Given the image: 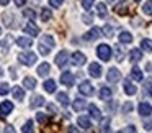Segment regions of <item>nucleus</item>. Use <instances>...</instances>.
Masks as SVG:
<instances>
[{"label": "nucleus", "instance_id": "f257e3e1", "mask_svg": "<svg viewBox=\"0 0 152 133\" xmlns=\"http://www.w3.org/2000/svg\"><path fill=\"white\" fill-rule=\"evenodd\" d=\"M54 38L51 36V35H43L39 40V43H38V50H39V54H43V56H48V54L53 51L54 48Z\"/></svg>", "mask_w": 152, "mask_h": 133}, {"label": "nucleus", "instance_id": "f03ea898", "mask_svg": "<svg viewBox=\"0 0 152 133\" xmlns=\"http://www.w3.org/2000/svg\"><path fill=\"white\" fill-rule=\"evenodd\" d=\"M18 61H20L23 66H33L38 61V56L34 53H31V51H25V53L18 54Z\"/></svg>", "mask_w": 152, "mask_h": 133}, {"label": "nucleus", "instance_id": "7ed1b4c3", "mask_svg": "<svg viewBox=\"0 0 152 133\" xmlns=\"http://www.w3.org/2000/svg\"><path fill=\"white\" fill-rule=\"evenodd\" d=\"M96 56L102 61H110V58H111V48L108 44H98L96 46Z\"/></svg>", "mask_w": 152, "mask_h": 133}, {"label": "nucleus", "instance_id": "20e7f679", "mask_svg": "<svg viewBox=\"0 0 152 133\" xmlns=\"http://www.w3.org/2000/svg\"><path fill=\"white\" fill-rule=\"evenodd\" d=\"M70 56H69V53H67L66 50H62L59 54L56 56V66L57 67H61V69H64V67H67L69 66V63H70Z\"/></svg>", "mask_w": 152, "mask_h": 133}, {"label": "nucleus", "instance_id": "39448f33", "mask_svg": "<svg viewBox=\"0 0 152 133\" xmlns=\"http://www.w3.org/2000/svg\"><path fill=\"white\" fill-rule=\"evenodd\" d=\"M2 20H4V25L8 28H18V21H17V17H15L12 12H5L2 15Z\"/></svg>", "mask_w": 152, "mask_h": 133}, {"label": "nucleus", "instance_id": "423d86ee", "mask_svg": "<svg viewBox=\"0 0 152 133\" xmlns=\"http://www.w3.org/2000/svg\"><path fill=\"white\" fill-rule=\"evenodd\" d=\"M79 92L82 94V95H87V97L93 95V94H95L93 84L90 82V81H82V82H80V86H79Z\"/></svg>", "mask_w": 152, "mask_h": 133}, {"label": "nucleus", "instance_id": "0eeeda50", "mask_svg": "<svg viewBox=\"0 0 152 133\" xmlns=\"http://www.w3.org/2000/svg\"><path fill=\"white\" fill-rule=\"evenodd\" d=\"M70 63L74 64V66H83V64L87 63V56L83 53H80V51H75V53L70 56Z\"/></svg>", "mask_w": 152, "mask_h": 133}, {"label": "nucleus", "instance_id": "6e6552de", "mask_svg": "<svg viewBox=\"0 0 152 133\" xmlns=\"http://www.w3.org/2000/svg\"><path fill=\"white\" fill-rule=\"evenodd\" d=\"M137 112H139V115L141 117H151L152 115V105L149 102H139V105H137Z\"/></svg>", "mask_w": 152, "mask_h": 133}, {"label": "nucleus", "instance_id": "1a4fd4ad", "mask_svg": "<svg viewBox=\"0 0 152 133\" xmlns=\"http://www.w3.org/2000/svg\"><path fill=\"white\" fill-rule=\"evenodd\" d=\"M74 81H75V77H74V74L69 72V71L61 74V84H62V86L70 87V86H74Z\"/></svg>", "mask_w": 152, "mask_h": 133}, {"label": "nucleus", "instance_id": "9d476101", "mask_svg": "<svg viewBox=\"0 0 152 133\" xmlns=\"http://www.w3.org/2000/svg\"><path fill=\"white\" fill-rule=\"evenodd\" d=\"M106 79H108V82L116 84L119 79H121V72H119V69H116V67H111V69H108V74H106Z\"/></svg>", "mask_w": 152, "mask_h": 133}, {"label": "nucleus", "instance_id": "9b49d317", "mask_svg": "<svg viewBox=\"0 0 152 133\" xmlns=\"http://www.w3.org/2000/svg\"><path fill=\"white\" fill-rule=\"evenodd\" d=\"M13 112V103L10 100H4V102L0 103V115L2 117H7Z\"/></svg>", "mask_w": 152, "mask_h": 133}, {"label": "nucleus", "instance_id": "f8f14e48", "mask_svg": "<svg viewBox=\"0 0 152 133\" xmlns=\"http://www.w3.org/2000/svg\"><path fill=\"white\" fill-rule=\"evenodd\" d=\"M23 31L26 35H30V36H38V35H39V28H38L33 21H28V23L23 27Z\"/></svg>", "mask_w": 152, "mask_h": 133}, {"label": "nucleus", "instance_id": "ddd939ff", "mask_svg": "<svg viewBox=\"0 0 152 133\" xmlns=\"http://www.w3.org/2000/svg\"><path fill=\"white\" fill-rule=\"evenodd\" d=\"M102 36V30L100 28H92L90 31H87L85 35H83V40L85 41H95L96 38Z\"/></svg>", "mask_w": 152, "mask_h": 133}, {"label": "nucleus", "instance_id": "4468645a", "mask_svg": "<svg viewBox=\"0 0 152 133\" xmlns=\"http://www.w3.org/2000/svg\"><path fill=\"white\" fill-rule=\"evenodd\" d=\"M111 95H113V89H111V87H108V86H102V87H100L98 97L102 100H110V99H111Z\"/></svg>", "mask_w": 152, "mask_h": 133}, {"label": "nucleus", "instance_id": "2eb2a0df", "mask_svg": "<svg viewBox=\"0 0 152 133\" xmlns=\"http://www.w3.org/2000/svg\"><path fill=\"white\" fill-rule=\"evenodd\" d=\"M123 90H124L126 95H134V94L137 92V87H136L129 79H126V81H124V84H123Z\"/></svg>", "mask_w": 152, "mask_h": 133}, {"label": "nucleus", "instance_id": "dca6fc26", "mask_svg": "<svg viewBox=\"0 0 152 133\" xmlns=\"http://www.w3.org/2000/svg\"><path fill=\"white\" fill-rule=\"evenodd\" d=\"M141 59H142V51H141V50L134 48V50L129 51V63L136 64V63H139Z\"/></svg>", "mask_w": 152, "mask_h": 133}, {"label": "nucleus", "instance_id": "f3484780", "mask_svg": "<svg viewBox=\"0 0 152 133\" xmlns=\"http://www.w3.org/2000/svg\"><path fill=\"white\" fill-rule=\"evenodd\" d=\"M88 74L92 77H100L102 76V66H100L98 63H92L88 66Z\"/></svg>", "mask_w": 152, "mask_h": 133}, {"label": "nucleus", "instance_id": "a211bd4d", "mask_svg": "<svg viewBox=\"0 0 152 133\" xmlns=\"http://www.w3.org/2000/svg\"><path fill=\"white\" fill-rule=\"evenodd\" d=\"M13 36L12 35H8V36H5L4 40H2V43H0V46H2V51L4 53H8V50H10V46H12V43H13Z\"/></svg>", "mask_w": 152, "mask_h": 133}, {"label": "nucleus", "instance_id": "6ab92c4d", "mask_svg": "<svg viewBox=\"0 0 152 133\" xmlns=\"http://www.w3.org/2000/svg\"><path fill=\"white\" fill-rule=\"evenodd\" d=\"M17 44L20 48H31L33 46V40H31L30 36H20L17 40Z\"/></svg>", "mask_w": 152, "mask_h": 133}, {"label": "nucleus", "instance_id": "aec40b11", "mask_svg": "<svg viewBox=\"0 0 152 133\" xmlns=\"http://www.w3.org/2000/svg\"><path fill=\"white\" fill-rule=\"evenodd\" d=\"M77 123H79V126L82 130H90L92 128V122H90V118L88 117H79V120H77Z\"/></svg>", "mask_w": 152, "mask_h": 133}, {"label": "nucleus", "instance_id": "412c9836", "mask_svg": "<svg viewBox=\"0 0 152 133\" xmlns=\"http://www.w3.org/2000/svg\"><path fill=\"white\" fill-rule=\"evenodd\" d=\"M72 107H74V110L75 112H82L83 109H87V100H83V99H74V103H72Z\"/></svg>", "mask_w": 152, "mask_h": 133}, {"label": "nucleus", "instance_id": "4be33fe9", "mask_svg": "<svg viewBox=\"0 0 152 133\" xmlns=\"http://www.w3.org/2000/svg\"><path fill=\"white\" fill-rule=\"evenodd\" d=\"M44 105V97L43 95H33L31 97V102H30V107L31 109H38V107Z\"/></svg>", "mask_w": 152, "mask_h": 133}, {"label": "nucleus", "instance_id": "5701e85b", "mask_svg": "<svg viewBox=\"0 0 152 133\" xmlns=\"http://www.w3.org/2000/svg\"><path fill=\"white\" fill-rule=\"evenodd\" d=\"M23 87H25V89H28V90L36 89V79H34V77L26 76V77L23 79Z\"/></svg>", "mask_w": 152, "mask_h": 133}, {"label": "nucleus", "instance_id": "b1692460", "mask_svg": "<svg viewBox=\"0 0 152 133\" xmlns=\"http://www.w3.org/2000/svg\"><path fill=\"white\" fill-rule=\"evenodd\" d=\"M49 71H51V66L48 63H43V64H39V66H38V76L39 77H46L48 74H49Z\"/></svg>", "mask_w": 152, "mask_h": 133}, {"label": "nucleus", "instance_id": "393cba45", "mask_svg": "<svg viewBox=\"0 0 152 133\" xmlns=\"http://www.w3.org/2000/svg\"><path fill=\"white\" fill-rule=\"evenodd\" d=\"M118 38H119V43H123V44H129V43H132V35L129 33V31H121Z\"/></svg>", "mask_w": 152, "mask_h": 133}, {"label": "nucleus", "instance_id": "a878e982", "mask_svg": "<svg viewBox=\"0 0 152 133\" xmlns=\"http://www.w3.org/2000/svg\"><path fill=\"white\" fill-rule=\"evenodd\" d=\"M43 87H44V90H46L48 94H54V92H56V81H54V79H48L46 82L43 84Z\"/></svg>", "mask_w": 152, "mask_h": 133}, {"label": "nucleus", "instance_id": "bb28decb", "mask_svg": "<svg viewBox=\"0 0 152 133\" xmlns=\"http://www.w3.org/2000/svg\"><path fill=\"white\" fill-rule=\"evenodd\" d=\"M131 79L139 81V82H141V81H144V74H142V71L139 69L137 66H134V67L131 69Z\"/></svg>", "mask_w": 152, "mask_h": 133}, {"label": "nucleus", "instance_id": "cd10ccee", "mask_svg": "<svg viewBox=\"0 0 152 133\" xmlns=\"http://www.w3.org/2000/svg\"><path fill=\"white\" fill-rule=\"evenodd\" d=\"M113 53H115V58H116V61H123L124 59V51H123V48L119 46V44H116V46H113Z\"/></svg>", "mask_w": 152, "mask_h": 133}, {"label": "nucleus", "instance_id": "c85d7f7f", "mask_svg": "<svg viewBox=\"0 0 152 133\" xmlns=\"http://www.w3.org/2000/svg\"><path fill=\"white\" fill-rule=\"evenodd\" d=\"M56 99L59 100V103H61V105H64V107H67V105L70 103V100H69V95H67L66 92H59V94L56 95Z\"/></svg>", "mask_w": 152, "mask_h": 133}, {"label": "nucleus", "instance_id": "c756f323", "mask_svg": "<svg viewBox=\"0 0 152 133\" xmlns=\"http://www.w3.org/2000/svg\"><path fill=\"white\" fill-rule=\"evenodd\" d=\"M12 94H13V99L15 100H23L25 99V90L21 89V87H13V90H12Z\"/></svg>", "mask_w": 152, "mask_h": 133}, {"label": "nucleus", "instance_id": "7c9ffc66", "mask_svg": "<svg viewBox=\"0 0 152 133\" xmlns=\"http://www.w3.org/2000/svg\"><path fill=\"white\" fill-rule=\"evenodd\" d=\"M88 112H90V115H92L93 118H98V120L102 118V112L98 110V107H96L95 103H90L88 105Z\"/></svg>", "mask_w": 152, "mask_h": 133}, {"label": "nucleus", "instance_id": "2f4dec72", "mask_svg": "<svg viewBox=\"0 0 152 133\" xmlns=\"http://www.w3.org/2000/svg\"><path fill=\"white\" fill-rule=\"evenodd\" d=\"M96 13H98L100 18H106V15H108V10H106V5L103 4V2H100V4L96 5Z\"/></svg>", "mask_w": 152, "mask_h": 133}, {"label": "nucleus", "instance_id": "473e14b6", "mask_svg": "<svg viewBox=\"0 0 152 133\" xmlns=\"http://www.w3.org/2000/svg\"><path fill=\"white\" fill-rule=\"evenodd\" d=\"M102 35H105V36L111 38L113 35H115V28H113L111 25H105V27L102 28Z\"/></svg>", "mask_w": 152, "mask_h": 133}, {"label": "nucleus", "instance_id": "72a5a7b5", "mask_svg": "<svg viewBox=\"0 0 152 133\" xmlns=\"http://www.w3.org/2000/svg\"><path fill=\"white\" fill-rule=\"evenodd\" d=\"M141 48H142V51L152 53V40H142L141 41Z\"/></svg>", "mask_w": 152, "mask_h": 133}, {"label": "nucleus", "instance_id": "f704fd0d", "mask_svg": "<svg viewBox=\"0 0 152 133\" xmlns=\"http://www.w3.org/2000/svg\"><path fill=\"white\" fill-rule=\"evenodd\" d=\"M51 18H53L51 10H49V8H43V10H41V20H43V21H49Z\"/></svg>", "mask_w": 152, "mask_h": 133}, {"label": "nucleus", "instance_id": "c9c22d12", "mask_svg": "<svg viewBox=\"0 0 152 133\" xmlns=\"http://www.w3.org/2000/svg\"><path fill=\"white\" fill-rule=\"evenodd\" d=\"M142 12L149 17H152V0H147L144 5H142Z\"/></svg>", "mask_w": 152, "mask_h": 133}, {"label": "nucleus", "instance_id": "e433bc0d", "mask_svg": "<svg viewBox=\"0 0 152 133\" xmlns=\"http://www.w3.org/2000/svg\"><path fill=\"white\" fill-rule=\"evenodd\" d=\"M151 86H152V77H149V79L145 81V84H144V92L147 94L149 97H152V90H151Z\"/></svg>", "mask_w": 152, "mask_h": 133}, {"label": "nucleus", "instance_id": "4c0bfd02", "mask_svg": "<svg viewBox=\"0 0 152 133\" xmlns=\"http://www.w3.org/2000/svg\"><path fill=\"white\" fill-rule=\"evenodd\" d=\"M23 15L26 18H30L31 21H34V18H36V13H34V10H31V8H25L23 10Z\"/></svg>", "mask_w": 152, "mask_h": 133}, {"label": "nucleus", "instance_id": "58836bf2", "mask_svg": "<svg viewBox=\"0 0 152 133\" xmlns=\"http://www.w3.org/2000/svg\"><path fill=\"white\" fill-rule=\"evenodd\" d=\"M116 10V13H119V15H124V13H128V4H121V5H118V7L115 8Z\"/></svg>", "mask_w": 152, "mask_h": 133}, {"label": "nucleus", "instance_id": "ea45409f", "mask_svg": "<svg viewBox=\"0 0 152 133\" xmlns=\"http://www.w3.org/2000/svg\"><path fill=\"white\" fill-rule=\"evenodd\" d=\"M10 92V86L7 82H0V95H7Z\"/></svg>", "mask_w": 152, "mask_h": 133}, {"label": "nucleus", "instance_id": "a19ab883", "mask_svg": "<svg viewBox=\"0 0 152 133\" xmlns=\"http://www.w3.org/2000/svg\"><path fill=\"white\" fill-rule=\"evenodd\" d=\"M100 130H102V132H108L110 130V118H103L102 120V123H100Z\"/></svg>", "mask_w": 152, "mask_h": 133}, {"label": "nucleus", "instance_id": "79ce46f5", "mask_svg": "<svg viewBox=\"0 0 152 133\" xmlns=\"http://www.w3.org/2000/svg\"><path fill=\"white\" fill-rule=\"evenodd\" d=\"M21 132H23V133L33 132V120H28V122L25 123V126H23V128H21Z\"/></svg>", "mask_w": 152, "mask_h": 133}, {"label": "nucleus", "instance_id": "37998d69", "mask_svg": "<svg viewBox=\"0 0 152 133\" xmlns=\"http://www.w3.org/2000/svg\"><path fill=\"white\" fill-rule=\"evenodd\" d=\"M36 120H38V123H46V120H48V117H46V113H43V112H38L36 113Z\"/></svg>", "mask_w": 152, "mask_h": 133}, {"label": "nucleus", "instance_id": "c03bdc74", "mask_svg": "<svg viewBox=\"0 0 152 133\" xmlns=\"http://www.w3.org/2000/svg\"><path fill=\"white\" fill-rule=\"evenodd\" d=\"M93 4H95V0H82V7L85 8V10H90Z\"/></svg>", "mask_w": 152, "mask_h": 133}, {"label": "nucleus", "instance_id": "a18cd8bd", "mask_svg": "<svg viewBox=\"0 0 152 133\" xmlns=\"http://www.w3.org/2000/svg\"><path fill=\"white\" fill-rule=\"evenodd\" d=\"M82 21H83L85 25H92V23H93V18H92V15H90V13H85V15L82 17Z\"/></svg>", "mask_w": 152, "mask_h": 133}, {"label": "nucleus", "instance_id": "49530a36", "mask_svg": "<svg viewBox=\"0 0 152 133\" xmlns=\"http://www.w3.org/2000/svg\"><path fill=\"white\" fill-rule=\"evenodd\" d=\"M62 4H64V0H49V5L53 8H59Z\"/></svg>", "mask_w": 152, "mask_h": 133}, {"label": "nucleus", "instance_id": "de8ad7c7", "mask_svg": "<svg viewBox=\"0 0 152 133\" xmlns=\"http://www.w3.org/2000/svg\"><path fill=\"white\" fill-rule=\"evenodd\" d=\"M48 112H49V115H56L57 113V109L54 103H48Z\"/></svg>", "mask_w": 152, "mask_h": 133}, {"label": "nucleus", "instance_id": "09e8293b", "mask_svg": "<svg viewBox=\"0 0 152 133\" xmlns=\"http://www.w3.org/2000/svg\"><path fill=\"white\" fill-rule=\"evenodd\" d=\"M131 110H132V103L131 102H126L124 105H123V112H124V113H129Z\"/></svg>", "mask_w": 152, "mask_h": 133}, {"label": "nucleus", "instance_id": "8fccbe9b", "mask_svg": "<svg viewBox=\"0 0 152 133\" xmlns=\"http://www.w3.org/2000/svg\"><path fill=\"white\" fill-rule=\"evenodd\" d=\"M15 2V5H17L18 8L20 7H25V5H26V0H13Z\"/></svg>", "mask_w": 152, "mask_h": 133}, {"label": "nucleus", "instance_id": "3c124183", "mask_svg": "<svg viewBox=\"0 0 152 133\" xmlns=\"http://www.w3.org/2000/svg\"><path fill=\"white\" fill-rule=\"evenodd\" d=\"M121 132H123V133H124V132H136V128H134V126H132V125H129L128 128H123Z\"/></svg>", "mask_w": 152, "mask_h": 133}, {"label": "nucleus", "instance_id": "603ef678", "mask_svg": "<svg viewBox=\"0 0 152 133\" xmlns=\"http://www.w3.org/2000/svg\"><path fill=\"white\" fill-rule=\"evenodd\" d=\"M10 72H12V79H17V76H18V74H17V71H15L13 67L10 69Z\"/></svg>", "mask_w": 152, "mask_h": 133}, {"label": "nucleus", "instance_id": "864d4df0", "mask_svg": "<svg viewBox=\"0 0 152 133\" xmlns=\"http://www.w3.org/2000/svg\"><path fill=\"white\" fill-rule=\"evenodd\" d=\"M144 126H145V130H152V122H145Z\"/></svg>", "mask_w": 152, "mask_h": 133}, {"label": "nucleus", "instance_id": "5fc2aeb1", "mask_svg": "<svg viewBox=\"0 0 152 133\" xmlns=\"http://www.w3.org/2000/svg\"><path fill=\"white\" fill-rule=\"evenodd\" d=\"M106 2H108V4H111V5H116L119 0H106Z\"/></svg>", "mask_w": 152, "mask_h": 133}, {"label": "nucleus", "instance_id": "6e6d98bb", "mask_svg": "<svg viewBox=\"0 0 152 133\" xmlns=\"http://www.w3.org/2000/svg\"><path fill=\"white\" fill-rule=\"evenodd\" d=\"M145 71H152V64L147 63V66H145Z\"/></svg>", "mask_w": 152, "mask_h": 133}, {"label": "nucleus", "instance_id": "4d7b16f0", "mask_svg": "<svg viewBox=\"0 0 152 133\" xmlns=\"http://www.w3.org/2000/svg\"><path fill=\"white\" fill-rule=\"evenodd\" d=\"M8 4V0H0V5H7Z\"/></svg>", "mask_w": 152, "mask_h": 133}, {"label": "nucleus", "instance_id": "13d9d810", "mask_svg": "<svg viewBox=\"0 0 152 133\" xmlns=\"http://www.w3.org/2000/svg\"><path fill=\"white\" fill-rule=\"evenodd\" d=\"M4 76V71H2V67H0V77Z\"/></svg>", "mask_w": 152, "mask_h": 133}, {"label": "nucleus", "instance_id": "bf43d9fd", "mask_svg": "<svg viewBox=\"0 0 152 133\" xmlns=\"http://www.w3.org/2000/svg\"><path fill=\"white\" fill-rule=\"evenodd\" d=\"M134 2H139V0H134Z\"/></svg>", "mask_w": 152, "mask_h": 133}, {"label": "nucleus", "instance_id": "052dcab7", "mask_svg": "<svg viewBox=\"0 0 152 133\" xmlns=\"http://www.w3.org/2000/svg\"><path fill=\"white\" fill-rule=\"evenodd\" d=\"M0 35H2V30H0Z\"/></svg>", "mask_w": 152, "mask_h": 133}]
</instances>
